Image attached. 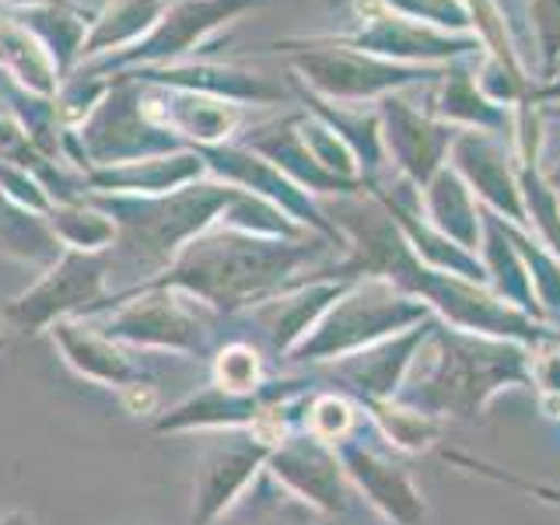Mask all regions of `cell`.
Here are the masks:
<instances>
[{
    "label": "cell",
    "mask_w": 560,
    "mask_h": 525,
    "mask_svg": "<svg viewBox=\"0 0 560 525\" xmlns=\"http://www.w3.org/2000/svg\"><path fill=\"white\" fill-rule=\"evenodd\" d=\"M529 361L533 350L515 340L434 326L396 399L431 417H477L508 385H533Z\"/></svg>",
    "instance_id": "1"
},
{
    "label": "cell",
    "mask_w": 560,
    "mask_h": 525,
    "mask_svg": "<svg viewBox=\"0 0 560 525\" xmlns=\"http://www.w3.org/2000/svg\"><path fill=\"white\" fill-rule=\"evenodd\" d=\"M315 253V245L259 242L238 232H214L186 245L162 288L175 284L203 298L214 308H242L253 302H273L284 280Z\"/></svg>",
    "instance_id": "2"
},
{
    "label": "cell",
    "mask_w": 560,
    "mask_h": 525,
    "mask_svg": "<svg viewBox=\"0 0 560 525\" xmlns=\"http://www.w3.org/2000/svg\"><path fill=\"white\" fill-rule=\"evenodd\" d=\"M431 323V305L413 294H399L389 280H364L337 305L323 312L308 337L291 350L294 361H343L358 350Z\"/></svg>",
    "instance_id": "3"
},
{
    "label": "cell",
    "mask_w": 560,
    "mask_h": 525,
    "mask_svg": "<svg viewBox=\"0 0 560 525\" xmlns=\"http://www.w3.org/2000/svg\"><path fill=\"white\" fill-rule=\"evenodd\" d=\"M105 267L95 256L70 253L57 270L43 277L28 294L18 298L14 305L4 308V319L18 332H39L60 323L67 312H92V302L102 294Z\"/></svg>",
    "instance_id": "4"
},
{
    "label": "cell",
    "mask_w": 560,
    "mask_h": 525,
    "mask_svg": "<svg viewBox=\"0 0 560 525\" xmlns=\"http://www.w3.org/2000/svg\"><path fill=\"white\" fill-rule=\"evenodd\" d=\"M270 477L288 487L298 501H305L319 512H343L347 508V487H343V466L337 448L312 434L302 438H284L270 452Z\"/></svg>",
    "instance_id": "5"
},
{
    "label": "cell",
    "mask_w": 560,
    "mask_h": 525,
    "mask_svg": "<svg viewBox=\"0 0 560 525\" xmlns=\"http://www.w3.org/2000/svg\"><path fill=\"white\" fill-rule=\"evenodd\" d=\"M340 455V466L350 480L358 483V490L368 498V504L375 508L382 518H389L396 525H420L428 515V501L420 494V487L402 466L389 463L375 448H364L358 442H340L332 445Z\"/></svg>",
    "instance_id": "6"
},
{
    "label": "cell",
    "mask_w": 560,
    "mask_h": 525,
    "mask_svg": "<svg viewBox=\"0 0 560 525\" xmlns=\"http://www.w3.org/2000/svg\"><path fill=\"white\" fill-rule=\"evenodd\" d=\"M98 332L109 340H130L144 347H168V350L200 354L207 329L197 315L183 302H175L172 294H148V298H137L130 305H122L116 315H109Z\"/></svg>",
    "instance_id": "7"
},
{
    "label": "cell",
    "mask_w": 560,
    "mask_h": 525,
    "mask_svg": "<svg viewBox=\"0 0 560 525\" xmlns=\"http://www.w3.org/2000/svg\"><path fill=\"white\" fill-rule=\"evenodd\" d=\"M434 332V323H420L407 332H396V337L382 340L368 350H358L337 364V375L347 382V389L354 393L361 402H375V399H396L402 382L410 375V364L420 354V347L428 343Z\"/></svg>",
    "instance_id": "8"
},
{
    "label": "cell",
    "mask_w": 560,
    "mask_h": 525,
    "mask_svg": "<svg viewBox=\"0 0 560 525\" xmlns=\"http://www.w3.org/2000/svg\"><path fill=\"white\" fill-rule=\"evenodd\" d=\"M238 200V192L221 189V186H192L175 192V197L162 203H140L137 218H122L130 238H140L151 253H168L175 242L197 232L218 207Z\"/></svg>",
    "instance_id": "9"
},
{
    "label": "cell",
    "mask_w": 560,
    "mask_h": 525,
    "mask_svg": "<svg viewBox=\"0 0 560 525\" xmlns=\"http://www.w3.org/2000/svg\"><path fill=\"white\" fill-rule=\"evenodd\" d=\"M267 445H259L249 434V442H224L214 452H207L197 477V512H192V525H207L221 518L224 512L242 501L245 487L253 483L256 469L270 459Z\"/></svg>",
    "instance_id": "10"
},
{
    "label": "cell",
    "mask_w": 560,
    "mask_h": 525,
    "mask_svg": "<svg viewBox=\"0 0 560 525\" xmlns=\"http://www.w3.org/2000/svg\"><path fill=\"white\" fill-rule=\"evenodd\" d=\"M52 340H60L67 361L78 368L81 375L88 378H98V382H113V385H122L127 389L130 382H137V372L133 364L119 354L113 347L109 337H102L98 329H81L74 323H52Z\"/></svg>",
    "instance_id": "11"
},
{
    "label": "cell",
    "mask_w": 560,
    "mask_h": 525,
    "mask_svg": "<svg viewBox=\"0 0 560 525\" xmlns=\"http://www.w3.org/2000/svg\"><path fill=\"white\" fill-rule=\"evenodd\" d=\"M364 407L378 424L385 442H393L402 452H424L438 442V434H442V417H431L402 399H375V402H364Z\"/></svg>",
    "instance_id": "12"
},
{
    "label": "cell",
    "mask_w": 560,
    "mask_h": 525,
    "mask_svg": "<svg viewBox=\"0 0 560 525\" xmlns=\"http://www.w3.org/2000/svg\"><path fill=\"white\" fill-rule=\"evenodd\" d=\"M218 525H312V512L305 501L284 498L270 490V477L259 480L256 498H242L232 512H224Z\"/></svg>",
    "instance_id": "13"
},
{
    "label": "cell",
    "mask_w": 560,
    "mask_h": 525,
    "mask_svg": "<svg viewBox=\"0 0 560 525\" xmlns=\"http://www.w3.org/2000/svg\"><path fill=\"white\" fill-rule=\"evenodd\" d=\"M214 372H218V385L228 393L245 396L262 389V358L249 343H228L214 361Z\"/></svg>",
    "instance_id": "14"
},
{
    "label": "cell",
    "mask_w": 560,
    "mask_h": 525,
    "mask_svg": "<svg viewBox=\"0 0 560 525\" xmlns=\"http://www.w3.org/2000/svg\"><path fill=\"white\" fill-rule=\"evenodd\" d=\"M431 210H434V218L442 221L445 232L459 242V249H469V245L477 242V224H472V210L466 203L463 186H455L452 179H438Z\"/></svg>",
    "instance_id": "15"
},
{
    "label": "cell",
    "mask_w": 560,
    "mask_h": 525,
    "mask_svg": "<svg viewBox=\"0 0 560 525\" xmlns=\"http://www.w3.org/2000/svg\"><path fill=\"white\" fill-rule=\"evenodd\" d=\"M305 424H308L312 438H319V442H326V445H340L350 438V431H354L358 413L340 396H315Z\"/></svg>",
    "instance_id": "16"
},
{
    "label": "cell",
    "mask_w": 560,
    "mask_h": 525,
    "mask_svg": "<svg viewBox=\"0 0 560 525\" xmlns=\"http://www.w3.org/2000/svg\"><path fill=\"white\" fill-rule=\"evenodd\" d=\"M0 249L25 256V259H39L52 253V238L39 224L22 221V214H14L11 203L0 197Z\"/></svg>",
    "instance_id": "17"
},
{
    "label": "cell",
    "mask_w": 560,
    "mask_h": 525,
    "mask_svg": "<svg viewBox=\"0 0 560 525\" xmlns=\"http://www.w3.org/2000/svg\"><path fill=\"white\" fill-rule=\"evenodd\" d=\"M445 459H448V463H455V466H466V469H472V472H483V477H494V480H501V483L522 487V490H529V494H539V498H547V501L560 504V490L542 487V483H533V480H518V477H512V472H504V469L490 466V463H483V459H472V455H463V452H445Z\"/></svg>",
    "instance_id": "18"
},
{
    "label": "cell",
    "mask_w": 560,
    "mask_h": 525,
    "mask_svg": "<svg viewBox=\"0 0 560 525\" xmlns=\"http://www.w3.org/2000/svg\"><path fill=\"white\" fill-rule=\"evenodd\" d=\"M533 385H539L542 396H560V340L533 347Z\"/></svg>",
    "instance_id": "19"
},
{
    "label": "cell",
    "mask_w": 560,
    "mask_h": 525,
    "mask_svg": "<svg viewBox=\"0 0 560 525\" xmlns=\"http://www.w3.org/2000/svg\"><path fill=\"white\" fill-rule=\"evenodd\" d=\"M539 25L547 35V46H560V0H539Z\"/></svg>",
    "instance_id": "20"
},
{
    "label": "cell",
    "mask_w": 560,
    "mask_h": 525,
    "mask_svg": "<svg viewBox=\"0 0 560 525\" xmlns=\"http://www.w3.org/2000/svg\"><path fill=\"white\" fill-rule=\"evenodd\" d=\"M154 389L148 382H130L127 389H122V402H127V407L133 410V413H148L151 407H154Z\"/></svg>",
    "instance_id": "21"
},
{
    "label": "cell",
    "mask_w": 560,
    "mask_h": 525,
    "mask_svg": "<svg viewBox=\"0 0 560 525\" xmlns=\"http://www.w3.org/2000/svg\"><path fill=\"white\" fill-rule=\"evenodd\" d=\"M0 525H32V515H25V512H11V515L0 518Z\"/></svg>",
    "instance_id": "22"
},
{
    "label": "cell",
    "mask_w": 560,
    "mask_h": 525,
    "mask_svg": "<svg viewBox=\"0 0 560 525\" xmlns=\"http://www.w3.org/2000/svg\"><path fill=\"white\" fill-rule=\"evenodd\" d=\"M8 343V337H4V326H0V347H4Z\"/></svg>",
    "instance_id": "23"
},
{
    "label": "cell",
    "mask_w": 560,
    "mask_h": 525,
    "mask_svg": "<svg viewBox=\"0 0 560 525\" xmlns=\"http://www.w3.org/2000/svg\"><path fill=\"white\" fill-rule=\"evenodd\" d=\"M557 186H560V172H557Z\"/></svg>",
    "instance_id": "24"
}]
</instances>
